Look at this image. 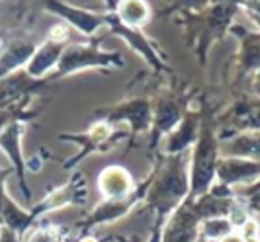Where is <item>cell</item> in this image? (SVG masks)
<instances>
[{
  "instance_id": "4fadbf2b",
  "label": "cell",
  "mask_w": 260,
  "mask_h": 242,
  "mask_svg": "<svg viewBox=\"0 0 260 242\" xmlns=\"http://www.w3.org/2000/svg\"><path fill=\"white\" fill-rule=\"evenodd\" d=\"M69 20H73L75 24L78 26V29H82L84 33H90L94 31L96 27L100 26V20H98V16H94L90 12H75V10H69Z\"/></svg>"
},
{
  "instance_id": "5b68a950",
  "label": "cell",
  "mask_w": 260,
  "mask_h": 242,
  "mask_svg": "<svg viewBox=\"0 0 260 242\" xmlns=\"http://www.w3.org/2000/svg\"><path fill=\"white\" fill-rule=\"evenodd\" d=\"M196 234H198V221H196V217L190 211L180 209L178 213H174V217L170 219L165 242H194Z\"/></svg>"
},
{
  "instance_id": "ac0fdd59",
  "label": "cell",
  "mask_w": 260,
  "mask_h": 242,
  "mask_svg": "<svg viewBox=\"0 0 260 242\" xmlns=\"http://www.w3.org/2000/svg\"><path fill=\"white\" fill-rule=\"evenodd\" d=\"M219 242H245V240H243V236H241V234L231 232V234H227V236H225V238H221Z\"/></svg>"
},
{
  "instance_id": "30bf717a",
  "label": "cell",
  "mask_w": 260,
  "mask_h": 242,
  "mask_svg": "<svg viewBox=\"0 0 260 242\" xmlns=\"http://www.w3.org/2000/svg\"><path fill=\"white\" fill-rule=\"evenodd\" d=\"M158 193L165 197H180L186 193V180L182 176V170H172L170 174L165 176V180L160 182Z\"/></svg>"
},
{
  "instance_id": "ffe728a7",
  "label": "cell",
  "mask_w": 260,
  "mask_h": 242,
  "mask_svg": "<svg viewBox=\"0 0 260 242\" xmlns=\"http://www.w3.org/2000/svg\"><path fill=\"white\" fill-rule=\"evenodd\" d=\"M80 242H96V240H94V238H90V236H88V238H84V240H80Z\"/></svg>"
},
{
  "instance_id": "277c9868",
  "label": "cell",
  "mask_w": 260,
  "mask_h": 242,
  "mask_svg": "<svg viewBox=\"0 0 260 242\" xmlns=\"http://www.w3.org/2000/svg\"><path fill=\"white\" fill-rule=\"evenodd\" d=\"M63 47L59 41H49L43 47H39L38 51L31 55V59L27 61V75L34 78L45 75L47 71H51L55 64L61 59Z\"/></svg>"
},
{
  "instance_id": "9a60e30c",
  "label": "cell",
  "mask_w": 260,
  "mask_h": 242,
  "mask_svg": "<svg viewBox=\"0 0 260 242\" xmlns=\"http://www.w3.org/2000/svg\"><path fill=\"white\" fill-rule=\"evenodd\" d=\"M27 242H55V236L49 230H38V232L31 234V238Z\"/></svg>"
},
{
  "instance_id": "7a4b0ae2",
  "label": "cell",
  "mask_w": 260,
  "mask_h": 242,
  "mask_svg": "<svg viewBox=\"0 0 260 242\" xmlns=\"http://www.w3.org/2000/svg\"><path fill=\"white\" fill-rule=\"evenodd\" d=\"M217 178L225 186L252 184L260 178V162L247 158H223L217 162Z\"/></svg>"
},
{
  "instance_id": "ba28073f",
  "label": "cell",
  "mask_w": 260,
  "mask_h": 242,
  "mask_svg": "<svg viewBox=\"0 0 260 242\" xmlns=\"http://www.w3.org/2000/svg\"><path fill=\"white\" fill-rule=\"evenodd\" d=\"M119 18L129 24V26H141L145 20L149 18V6L141 0H131L123 2L119 6Z\"/></svg>"
},
{
  "instance_id": "3957f363",
  "label": "cell",
  "mask_w": 260,
  "mask_h": 242,
  "mask_svg": "<svg viewBox=\"0 0 260 242\" xmlns=\"http://www.w3.org/2000/svg\"><path fill=\"white\" fill-rule=\"evenodd\" d=\"M225 158H247L260 162V131H245L221 145Z\"/></svg>"
},
{
  "instance_id": "8992f818",
  "label": "cell",
  "mask_w": 260,
  "mask_h": 242,
  "mask_svg": "<svg viewBox=\"0 0 260 242\" xmlns=\"http://www.w3.org/2000/svg\"><path fill=\"white\" fill-rule=\"evenodd\" d=\"M131 178L123 168H108L100 176V188L102 193L110 199H121L131 191Z\"/></svg>"
},
{
  "instance_id": "e0dca14e",
  "label": "cell",
  "mask_w": 260,
  "mask_h": 242,
  "mask_svg": "<svg viewBox=\"0 0 260 242\" xmlns=\"http://www.w3.org/2000/svg\"><path fill=\"white\" fill-rule=\"evenodd\" d=\"M0 242H18V240H16L14 230H10V229L2 230V232H0Z\"/></svg>"
},
{
  "instance_id": "7402d4cb",
  "label": "cell",
  "mask_w": 260,
  "mask_h": 242,
  "mask_svg": "<svg viewBox=\"0 0 260 242\" xmlns=\"http://www.w3.org/2000/svg\"><path fill=\"white\" fill-rule=\"evenodd\" d=\"M254 90H256V92H258V96H260V86H258V84H256V86H254Z\"/></svg>"
},
{
  "instance_id": "7c38bea8",
  "label": "cell",
  "mask_w": 260,
  "mask_h": 242,
  "mask_svg": "<svg viewBox=\"0 0 260 242\" xmlns=\"http://www.w3.org/2000/svg\"><path fill=\"white\" fill-rule=\"evenodd\" d=\"M26 86V77H8L0 80V100L12 98L16 94H20Z\"/></svg>"
},
{
  "instance_id": "8fae6325",
  "label": "cell",
  "mask_w": 260,
  "mask_h": 242,
  "mask_svg": "<svg viewBox=\"0 0 260 242\" xmlns=\"http://www.w3.org/2000/svg\"><path fill=\"white\" fill-rule=\"evenodd\" d=\"M243 64L248 71H260V38L248 36L243 45Z\"/></svg>"
},
{
  "instance_id": "52a82bcc",
  "label": "cell",
  "mask_w": 260,
  "mask_h": 242,
  "mask_svg": "<svg viewBox=\"0 0 260 242\" xmlns=\"http://www.w3.org/2000/svg\"><path fill=\"white\" fill-rule=\"evenodd\" d=\"M237 123L248 131H260V102H245L237 106Z\"/></svg>"
},
{
  "instance_id": "2e32d148",
  "label": "cell",
  "mask_w": 260,
  "mask_h": 242,
  "mask_svg": "<svg viewBox=\"0 0 260 242\" xmlns=\"http://www.w3.org/2000/svg\"><path fill=\"white\" fill-rule=\"evenodd\" d=\"M108 133H110V129H108V125H104V123H98V125L90 131V135L96 137V139H104V137H108Z\"/></svg>"
},
{
  "instance_id": "d6986e66",
  "label": "cell",
  "mask_w": 260,
  "mask_h": 242,
  "mask_svg": "<svg viewBox=\"0 0 260 242\" xmlns=\"http://www.w3.org/2000/svg\"><path fill=\"white\" fill-rule=\"evenodd\" d=\"M4 119H6V115H4V114H0V125L4 123Z\"/></svg>"
},
{
  "instance_id": "5bb4252c",
  "label": "cell",
  "mask_w": 260,
  "mask_h": 242,
  "mask_svg": "<svg viewBox=\"0 0 260 242\" xmlns=\"http://www.w3.org/2000/svg\"><path fill=\"white\" fill-rule=\"evenodd\" d=\"M156 121H158L160 127H172V123L178 121V112H176V108H174L172 103H167L165 108H160Z\"/></svg>"
},
{
  "instance_id": "9c48e42d",
  "label": "cell",
  "mask_w": 260,
  "mask_h": 242,
  "mask_svg": "<svg viewBox=\"0 0 260 242\" xmlns=\"http://www.w3.org/2000/svg\"><path fill=\"white\" fill-rule=\"evenodd\" d=\"M233 223L227 219V217H213V219H206L202 223V232L208 236V238H213V240H221L227 234L233 232Z\"/></svg>"
},
{
  "instance_id": "44dd1931",
  "label": "cell",
  "mask_w": 260,
  "mask_h": 242,
  "mask_svg": "<svg viewBox=\"0 0 260 242\" xmlns=\"http://www.w3.org/2000/svg\"><path fill=\"white\" fill-rule=\"evenodd\" d=\"M256 84H258V86H260V71H258V73H256Z\"/></svg>"
},
{
  "instance_id": "6da1fadb",
  "label": "cell",
  "mask_w": 260,
  "mask_h": 242,
  "mask_svg": "<svg viewBox=\"0 0 260 242\" xmlns=\"http://www.w3.org/2000/svg\"><path fill=\"white\" fill-rule=\"evenodd\" d=\"M217 174V145L211 133H204L198 143L192 166V188L196 193L204 191Z\"/></svg>"
}]
</instances>
